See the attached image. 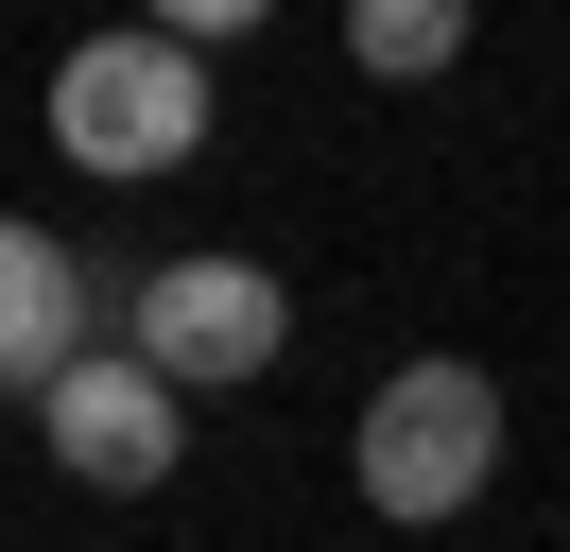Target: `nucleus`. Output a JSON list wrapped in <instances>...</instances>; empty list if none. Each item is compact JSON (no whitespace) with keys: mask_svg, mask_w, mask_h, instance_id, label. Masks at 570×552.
<instances>
[{"mask_svg":"<svg viewBox=\"0 0 570 552\" xmlns=\"http://www.w3.org/2000/svg\"><path fill=\"white\" fill-rule=\"evenodd\" d=\"M52 138H70L87 172L208 156V52H174V34H87V52L52 69Z\"/></svg>","mask_w":570,"mask_h":552,"instance_id":"2","label":"nucleus"},{"mask_svg":"<svg viewBox=\"0 0 570 552\" xmlns=\"http://www.w3.org/2000/svg\"><path fill=\"white\" fill-rule=\"evenodd\" d=\"M501 466V379L484 363H397L363 397V501L381 518H466Z\"/></svg>","mask_w":570,"mask_h":552,"instance_id":"1","label":"nucleus"},{"mask_svg":"<svg viewBox=\"0 0 570 552\" xmlns=\"http://www.w3.org/2000/svg\"><path fill=\"white\" fill-rule=\"evenodd\" d=\"M346 52H363V69H450V52H466V0H363Z\"/></svg>","mask_w":570,"mask_h":552,"instance_id":"6","label":"nucleus"},{"mask_svg":"<svg viewBox=\"0 0 570 552\" xmlns=\"http://www.w3.org/2000/svg\"><path fill=\"white\" fill-rule=\"evenodd\" d=\"M36 432H52V466H70V483L139 501V483H174V448H190V397H174L156 363H121V345H87V363L36 397Z\"/></svg>","mask_w":570,"mask_h":552,"instance_id":"4","label":"nucleus"},{"mask_svg":"<svg viewBox=\"0 0 570 552\" xmlns=\"http://www.w3.org/2000/svg\"><path fill=\"white\" fill-rule=\"evenodd\" d=\"M277 328H294V310H277L259 259H156L139 310H121V363H156L174 397H208V379H259V363H277Z\"/></svg>","mask_w":570,"mask_h":552,"instance_id":"3","label":"nucleus"},{"mask_svg":"<svg viewBox=\"0 0 570 552\" xmlns=\"http://www.w3.org/2000/svg\"><path fill=\"white\" fill-rule=\"evenodd\" d=\"M87 363V276L52 225H0V397H52Z\"/></svg>","mask_w":570,"mask_h":552,"instance_id":"5","label":"nucleus"}]
</instances>
